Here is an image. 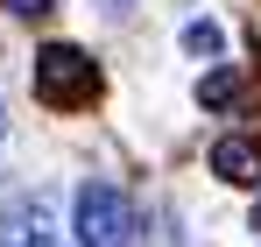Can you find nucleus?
Masks as SVG:
<instances>
[{"label": "nucleus", "mask_w": 261, "mask_h": 247, "mask_svg": "<svg viewBox=\"0 0 261 247\" xmlns=\"http://www.w3.org/2000/svg\"><path fill=\"white\" fill-rule=\"evenodd\" d=\"M29 85H36V99H43L49 113H78V106L99 99V64H92L78 42H49V50H36Z\"/></svg>", "instance_id": "obj_1"}, {"label": "nucleus", "mask_w": 261, "mask_h": 247, "mask_svg": "<svg viewBox=\"0 0 261 247\" xmlns=\"http://www.w3.org/2000/svg\"><path fill=\"white\" fill-rule=\"evenodd\" d=\"M134 240V205L120 184H85L78 191V247H127Z\"/></svg>", "instance_id": "obj_2"}, {"label": "nucleus", "mask_w": 261, "mask_h": 247, "mask_svg": "<svg viewBox=\"0 0 261 247\" xmlns=\"http://www.w3.org/2000/svg\"><path fill=\"white\" fill-rule=\"evenodd\" d=\"M0 247H64L57 240V219L36 191H21V198H7L0 205Z\"/></svg>", "instance_id": "obj_3"}, {"label": "nucleus", "mask_w": 261, "mask_h": 247, "mask_svg": "<svg viewBox=\"0 0 261 247\" xmlns=\"http://www.w3.org/2000/svg\"><path fill=\"white\" fill-rule=\"evenodd\" d=\"M212 177H226V184H261V149L240 141V134H226L212 149Z\"/></svg>", "instance_id": "obj_4"}, {"label": "nucleus", "mask_w": 261, "mask_h": 247, "mask_svg": "<svg viewBox=\"0 0 261 247\" xmlns=\"http://www.w3.org/2000/svg\"><path fill=\"white\" fill-rule=\"evenodd\" d=\"M233 92H240V78H233V71H212V78L198 85V99H205V106H233Z\"/></svg>", "instance_id": "obj_5"}, {"label": "nucleus", "mask_w": 261, "mask_h": 247, "mask_svg": "<svg viewBox=\"0 0 261 247\" xmlns=\"http://www.w3.org/2000/svg\"><path fill=\"white\" fill-rule=\"evenodd\" d=\"M184 50H191V57H212V50H219V29H212V21H191V29H184Z\"/></svg>", "instance_id": "obj_6"}, {"label": "nucleus", "mask_w": 261, "mask_h": 247, "mask_svg": "<svg viewBox=\"0 0 261 247\" xmlns=\"http://www.w3.org/2000/svg\"><path fill=\"white\" fill-rule=\"evenodd\" d=\"M7 7H14V14H29V21H36V14H49V7H57V0H7Z\"/></svg>", "instance_id": "obj_7"}, {"label": "nucleus", "mask_w": 261, "mask_h": 247, "mask_svg": "<svg viewBox=\"0 0 261 247\" xmlns=\"http://www.w3.org/2000/svg\"><path fill=\"white\" fill-rule=\"evenodd\" d=\"M99 7H113V14H120V7H127V0H99Z\"/></svg>", "instance_id": "obj_8"}, {"label": "nucleus", "mask_w": 261, "mask_h": 247, "mask_svg": "<svg viewBox=\"0 0 261 247\" xmlns=\"http://www.w3.org/2000/svg\"><path fill=\"white\" fill-rule=\"evenodd\" d=\"M254 233H261V198H254Z\"/></svg>", "instance_id": "obj_9"}, {"label": "nucleus", "mask_w": 261, "mask_h": 247, "mask_svg": "<svg viewBox=\"0 0 261 247\" xmlns=\"http://www.w3.org/2000/svg\"><path fill=\"white\" fill-rule=\"evenodd\" d=\"M0 134H7V113H0Z\"/></svg>", "instance_id": "obj_10"}]
</instances>
